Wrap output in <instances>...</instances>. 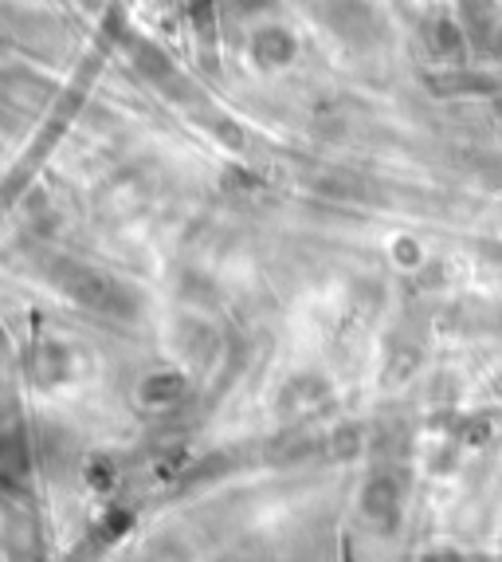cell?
Returning a JSON list of instances; mask_svg holds the SVG:
<instances>
[]
</instances>
